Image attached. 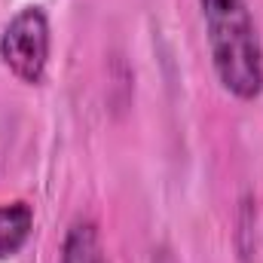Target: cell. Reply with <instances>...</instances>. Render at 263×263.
Instances as JSON below:
<instances>
[{"label": "cell", "instance_id": "cell-3", "mask_svg": "<svg viewBox=\"0 0 263 263\" xmlns=\"http://www.w3.org/2000/svg\"><path fill=\"white\" fill-rule=\"evenodd\" d=\"M34 230V208L22 199L15 202H0V260L15 257Z\"/></svg>", "mask_w": 263, "mask_h": 263}, {"label": "cell", "instance_id": "cell-1", "mask_svg": "<svg viewBox=\"0 0 263 263\" xmlns=\"http://www.w3.org/2000/svg\"><path fill=\"white\" fill-rule=\"evenodd\" d=\"M211 67L239 101L263 95V43L248 0H199Z\"/></svg>", "mask_w": 263, "mask_h": 263}, {"label": "cell", "instance_id": "cell-2", "mask_svg": "<svg viewBox=\"0 0 263 263\" xmlns=\"http://www.w3.org/2000/svg\"><path fill=\"white\" fill-rule=\"evenodd\" d=\"M52 28L43 6L18 9L0 31V62L28 86H40L49 67Z\"/></svg>", "mask_w": 263, "mask_h": 263}, {"label": "cell", "instance_id": "cell-4", "mask_svg": "<svg viewBox=\"0 0 263 263\" xmlns=\"http://www.w3.org/2000/svg\"><path fill=\"white\" fill-rule=\"evenodd\" d=\"M62 263H110L101 245V233L89 217H80L67 227L62 242Z\"/></svg>", "mask_w": 263, "mask_h": 263}]
</instances>
